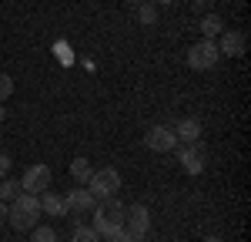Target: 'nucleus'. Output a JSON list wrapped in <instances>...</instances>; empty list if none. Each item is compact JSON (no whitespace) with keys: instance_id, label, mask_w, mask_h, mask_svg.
<instances>
[{"instance_id":"nucleus-14","label":"nucleus","mask_w":251,"mask_h":242,"mask_svg":"<svg viewBox=\"0 0 251 242\" xmlns=\"http://www.w3.org/2000/svg\"><path fill=\"white\" fill-rule=\"evenodd\" d=\"M91 175H94V165H91L87 158H74L71 161V179L77 182V185H87Z\"/></svg>"},{"instance_id":"nucleus-16","label":"nucleus","mask_w":251,"mask_h":242,"mask_svg":"<svg viewBox=\"0 0 251 242\" xmlns=\"http://www.w3.org/2000/svg\"><path fill=\"white\" fill-rule=\"evenodd\" d=\"M137 20H141V24H151V27L157 24V7L151 3V0H144V3H137Z\"/></svg>"},{"instance_id":"nucleus-26","label":"nucleus","mask_w":251,"mask_h":242,"mask_svg":"<svg viewBox=\"0 0 251 242\" xmlns=\"http://www.w3.org/2000/svg\"><path fill=\"white\" fill-rule=\"evenodd\" d=\"M204 242H218V236H208V239H204Z\"/></svg>"},{"instance_id":"nucleus-23","label":"nucleus","mask_w":251,"mask_h":242,"mask_svg":"<svg viewBox=\"0 0 251 242\" xmlns=\"http://www.w3.org/2000/svg\"><path fill=\"white\" fill-rule=\"evenodd\" d=\"M0 222H7V202H0Z\"/></svg>"},{"instance_id":"nucleus-11","label":"nucleus","mask_w":251,"mask_h":242,"mask_svg":"<svg viewBox=\"0 0 251 242\" xmlns=\"http://www.w3.org/2000/svg\"><path fill=\"white\" fill-rule=\"evenodd\" d=\"M171 131H174V138H177V141L191 145V141L201 138V131H204V128H201V121H198V118H177V124H174Z\"/></svg>"},{"instance_id":"nucleus-4","label":"nucleus","mask_w":251,"mask_h":242,"mask_svg":"<svg viewBox=\"0 0 251 242\" xmlns=\"http://www.w3.org/2000/svg\"><path fill=\"white\" fill-rule=\"evenodd\" d=\"M87 188H91V195H94V199H114L117 188H121V172L111 168V165L94 168V175L87 179Z\"/></svg>"},{"instance_id":"nucleus-20","label":"nucleus","mask_w":251,"mask_h":242,"mask_svg":"<svg viewBox=\"0 0 251 242\" xmlns=\"http://www.w3.org/2000/svg\"><path fill=\"white\" fill-rule=\"evenodd\" d=\"M7 175H10V155L0 151V179H7Z\"/></svg>"},{"instance_id":"nucleus-1","label":"nucleus","mask_w":251,"mask_h":242,"mask_svg":"<svg viewBox=\"0 0 251 242\" xmlns=\"http://www.w3.org/2000/svg\"><path fill=\"white\" fill-rule=\"evenodd\" d=\"M40 219V195L30 192H20L14 202H7V222L17 229V232H30Z\"/></svg>"},{"instance_id":"nucleus-2","label":"nucleus","mask_w":251,"mask_h":242,"mask_svg":"<svg viewBox=\"0 0 251 242\" xmlns=\"http://www.w3.org/2000/svg\"><path fill=\"white\" fill-rule=\"evenodd\" d=\"M94 229L100 239H111L117 229H124V205L114 199H100L94 205Z\"/></svg>"},{"instance_id":"nucleus-9","label":"nucleus","mask_w":251,"mask_h":242,"mask_svg":"<svg viewBox=\"0 0 251 242\" xmlns=\"http://www.w3.org/2000/svg\"><path fill=\"white\" fill-rule=\"evenodd\" d=\"M245 47H248V37H245L241 30H221L218 54H225V58H241V54H245Z\"/></svg>"},{"instance_id":"nucleus-27","label":"nucleus","mask_w":251,"mask_h":242,"mask_svg":"<svg viewBox=\"0 0 251 242\" xmlns=\"http://www.w3.org/2000/svg\"><path fill=\"white\" fill-rule=\"evenodd\" d=\"M131 3H144V0H131Z\"/></svg>"},{"instance_id":"nucleus-22","label":"nucleus","mask_w":251,"mask_h":242,"mask_svg":"<svg viewBox=\"0 0 251 242\" xmlns=\"http://www.w3.org/2000/svg\"><path fill=\"white\" fill-rule=\"evenodd\" d=\"M194 10H211V0H194Z\"/></svg>"},{"instance_id":"nucleus-5","label":"nucleus","mask_w":251,"mask_h":242,"mask_svg":"<svg viewBox=\"0 0 251 242\" xmlns=\"http://www.w3.org/2000/svg\"><path fill=\"white\" fill-rule=\"evenodd\" d=\"M124 229H127V236L134 242H144L148 239V232H151V209L148 205H131V209H124Z\"/></svg>"},{"instance_id":"nucleus-15","label":"nucleus","mask_w":251,"mask_h":242,"mask_svg":"<svg viewBox=\"0 0 251 242\" xmlns=\"http://www.w3.org/2000/svg\"><path fill=\"white\" fill-rule=\"evenodd\" d=\"M17 195H20V182L17 179H10V175L0 179V202H14Z\"/></svg>"},{"instance_id":"nucleus-24","label":"nucleus","mask_w":251,"mask_h":242,"mask_svg":"<svg viewBox=\"0 0 251 242\" xmlns=\"http://www.w3.org/2000/svg\"><path fill=\"white\" fill-rule=\"evenodd\" d=\"M151 3H154V7H157V3H177V0H151Z\"/></svg>"},{"instance_id":"nucleus-21","label":"nucleus","mask_w":251,"mask_h":242,"mask_svg":"<svg viewBox=\"0 0 251 242\" xmlns=\"http://www.w3.org/2000/svg\"><path fill=\"white\" fill-rule=\"evenodd\" d=\"M107 242H134V239L127 236V229H117V232H114V236H111Z\"/></svg>"},{"instance_id":"nucleus-6","label":"nucleus","mask_w":251,"mask_h":242,"mask_svg":"<svg viewBox=\"0 0 251 242\" xmlns=\"http://www.w3.org/2000/svg\"><path fill=\"white\" fill-rule=\"evenodd\" d=\"M144 145H148L154 155H168V151H174V148H177V138H174L171 124H154V128H148Z\"/></svg>"},{"instance_id":"nucleus-17","label":"nucleus","mask_w":251,"mask_h":242,"mask_svg":"<svg viewBox=\"0 0 251 242\" xmlns=\"http://www.w3.org/2000/svg\"><path fill=\"white\" fill-rule=\"evenodd\" d=\"M71 242H100V236H97L91 225H74V236H71Z\"/></svg>"},{"instance_id":"nucleus-7","label":"nucleus","mask_w":251,"mask_h":242,"mask_svg":"<svg viewBox=\"0 0 251 242\" xmlns=\"http://www.w3.org/2000/svg\"><path fill=\"white\" fill-rule=\"evenodd\" d=\"M177 161H181V168H184L188 175H201V172H204V165H208L204 145H201V141H191V145L177 148Z\"/></svg>"},{"instance_id":"nucleus-3","label":"nucleus","mask_w":251,"mask_h":242,"mask_svg":"<svg viewBox=\"0 0 251 242\" xmlns=\"http://www.w3.org/2000/svg\"><path fill=\"white\" fill-rule=\"evenodd\" d=\"M218 60H221V54H218V40H194L191 47H188V67L191 71H211V67H218Z\"/></svg>"},{"instance_id":"nucleus-10","label":"nucleus","mask_w":251,"mask_h":242,"mask_svg":"<svg viewBox=\"0 0 251 242\" xmlns=\"http://www.w3.org/2000/svg\"><path fill=\"white\" fill-rule=\"evenodd\" d=\"M64 202H67V212H74V215H80V212H91L97 205V199L91 195V188L87 185H80V188H74L71 195H64Z\"/></svg>"},{"instance_id":"nucleus-8","label":"nucleus","mask_w":251,"mask_h":242,"mask_svg":"<svg viewBox=\"0 0 251 242\" xmlns=\"http://www.w3.org/2000/svg\"><path fill=\"white\" fill-rule=\"evenodd\" d=\"M50 188V168L47 165H30L20 179V192H30V195H44Z\"/></svg>"},{"instance_id":"nucleus-25","label":"nucleus","mask_w":251,"mask_h":242,"mask_svg":"<svg viewBox=\"0 0 251 242\" xmlns=\"http://www.w3.org/2000/svg\"><path fill=\"white\" fill-rule=\"evenodd\" d=\"M3 118H7V111H3V104H0V121H3Z\"/></svg>"},{"instance_id":"nucleus-18","label":"nucleus","mask_w":251,"mask_h":242,"mask_svg":"<svg viewBox=\"0 0 251 242\" xmlns=\"http://www.w3.org/2000/svg\"><path fill=\"white\" fill-rule=\"evenodd\" d=\"M30 239L34 242H57V232H54L50 225H34V229H30Z\"/></svg>"},{"instance_id":"nucleus-12","label":"nucleus","mask_w":251,"mask_h":242,"mask_svg":"<svg viewBox=\"0 0 251 242\" xmlns=\"http://www.w3.org/2000/svg\"><path fill=\"white\" fill-rule=\"evenodd\" d=\"M40 212H47V215H54V219H57V215H67V202H64V195H57V192L47 188V192L40 195Z\"/></svg>"},{"instance_id":"nucleus-19","label":"nucleus","mask_w":251,"mask_h":242,"mask_svg":"<svg viewBox=\"0 0 251 242\" xmlns=\"http://www.w3.org/2000/svg\"><path fill=\"white\" fill-rule=\"evenodd\" d=\"M10 94H14V78L10 74H0V104L10 98Z\"/></svg>"},{"instance_id":"nucleus-13","label":"nucleus","mask_w":251,"mask_h":242,"mask_svg":"<svg viewBox=\"0 0 251 242\" xmlns=\"http://www.w3.org/2000/svg\"><path fill=\"white\" fill-rule=\"evenodd\" d=\"M221 30H225V20L218 17V14H204L201 17V37L214 40V37H221Z\"/></svg>"}]
</instances>
